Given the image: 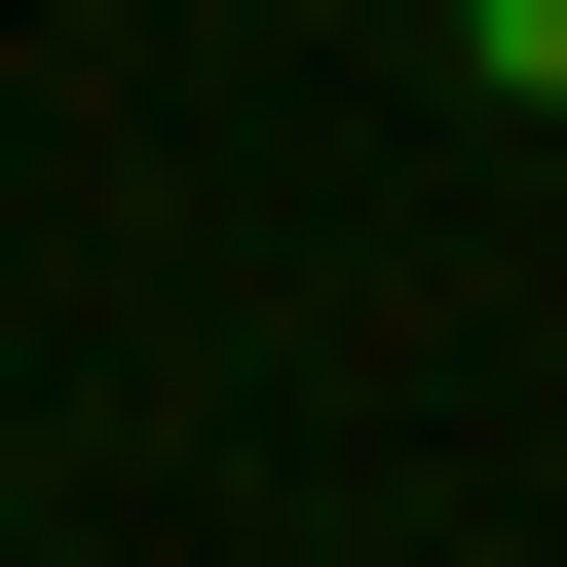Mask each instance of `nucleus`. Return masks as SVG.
I'll return each instance as SVG.
<instances>
[{
    "label": "nucleus",
    "instance_id": "1",
    "mask_svg": "<svg viewBox=\"0 0 567 567\" xmlns=\"http://www.w3.org/2000/svg\"><path fill=\"white\" fill-rule=\"evenodd\" d=\"M454 76H492V114H567V0H454Z\"/></svg>",
    "mask_w": 567,
    "mask_h": 567
}]
</instances>
